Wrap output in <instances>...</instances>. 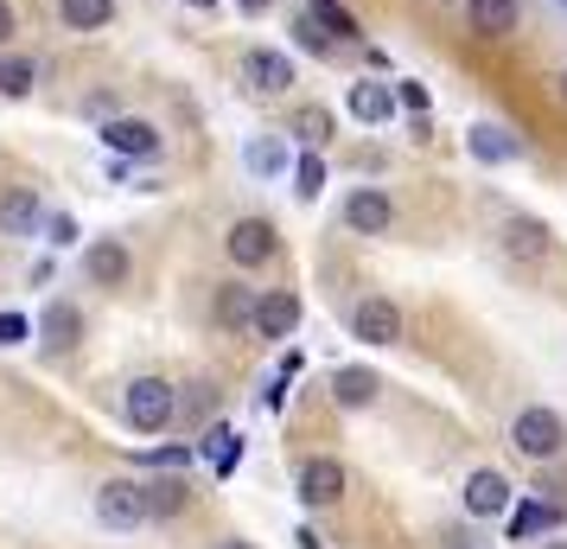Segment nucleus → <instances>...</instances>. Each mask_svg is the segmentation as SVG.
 I'll list each match as a JSON object with an SVG mask.
<instances>
[{
	"label": "nucleus",
	"instance_id": "1",
	"mask_svg": "<svg viewBox=\"0 0 567 549\" xmlns=\"http://www.w3.org/2000/svg\"><path fill=\"white\" fill-rule=\"evenodd\" d=\"M511 441H516V454H523V460H555V454L567 447V421L555 416L548 403H529V409H516Z\"/></svg>",
	"mask_w": 567,
	"mask_h": 549
},
{
	"label": "nucleus",
	"instance_id": "2",
	"mask_svg": "<svg viewBox=\"0 0 567 549\" xmlns=\"http://www.w3.org/2000/svg\"><path fill=\"white\" fill-rule=\"evenodd\" d=\"M122 416H128V428H141V435H159L166 421L179 416V396H173V384H166V377H134Z\"/></svg>",
	"mask_w": 567,
	"mask_h": 549
},
{
	"label": "nucleus",
	"instance_id": "3",
	"mask_svg": "<svg viewBox=\"0 0 567 549\" xmlns=\"http://www.w3.org/2000/svg\"><path fill=\"white\" fill-rule=\"evenodd\" d=\"M497 243H504V256L523 262V268H542V262L555 256V231H548L542 217H529V211H511L504 231H497Z\"/></svg>",
	"mask_w": 567,
	"mask_h": 549
},
{
	"label": "nucleus",
	"instance_id": "4",
	"mask_svg": "<svg viewBox=\"0 0 567 549\" xmlns=\"http://www.w3.org/2000/svg\"><path fill=\"white\" fill-rule=\"evenodd\" d=\"M243 90L249 96H287L293 90V58L275 52V45H249V58H243Z\"/></svg>",
	"mask_w": 567,
	"mask_h": 549
},
{
	"label": "nucleus",
	"instance_id": "5",
	"mask_svg": "<svg viewBox=\"0 0 567 549\" xmlns=\"http://www.w3.org/2000/svg\"><path fill=\"white\" fill-rule=\"evenodd\" d=\"M96 141H103L109 154H122V160H159V129L154 122H141V115H115V122H103L96 129Z\"/></svg>",
	"mask_w": 567,
	"mask_h": 549
},
{
	"label": "nucleus",
	"instance_id": "6",
	"mask_svg": "<svg viewBox=\"0 0 567 549\" xmlns=\"http://www.w3.org/2000/svg\"><path fill=\"white\" fill-rule=\"evenodd\" d=\"M351 339L363 345H402V307L383 301V294H363L351 307Z\"/></svg>",
	"mask_w": 567,
	"mask_h": 549
},
{
	"label": "nucleus",
	"instance_id": "7",
	"mask_svg": "<svg viewBox=\"0 0 567 549\" xmlns=\"http://www.w3.org/2000/svg\"><path fill=\"white\" fill-rule=\"evenodd\" d=\"M224 250H230L236 268H261V262H275L281 236H275V224H268V217H236L230 236H224Z\"/></svg>",
	"mask_w": 567,
	"mask_h": 549
},
{
	"label": "nucleus",
	"instance_id": "8",
	"mask_svg": "<svg viewBox=\"0 0 567 549\" xmlns=\"http://www.w3.org/2000/svg\"><path fill=\"white\" fill-rule=\"evenodd\" d=\"M96 518L109 530H134V523H147V486H134V479H109L96 486Z\"/></svg>",
	"mask_w": 567,
	"mask_h": 549
},
{
	"label": "nucleus",
	"instance_id": "9",
	"mask_svg": "<svg viewBox=\"0 0 567 549\" xmlns=\"http://www.w3.org/2000/svg\"><path fill=\"white\" fill-rule=\"evenodd\" d=\"M395 224V199H389L383 185H358L351 199H344V231L358 236H383Z\"/></svg>",
	"mask_w": 567,
	"mask_h": 549
},
{
	"label": "nucleus",
	"instance_id": "10",
	"mask_svg": "<svg viewBox=\"0 0 567 549\" xmlns=\"http://www.w3.org/2000/svg\"><path fill=\"white\" fill-rule=\"evenodd\" d=\"M32 333H39V345L45 352H78V339H83V307L78 301H45V314L32 319Z\"/></svg>",
	"mask_w": 567,
	"mask_h": 549
},
{
	"label": "nucleus",
	"instance_id": "11",
	"mask_svg": "<svg viewBox=\"0 0 567 549\" xmlns=\"http://www.w3.org/2000/svg\"><path fill=\"white\" fill-rule=\"evenodd\" d=\"M516 27H523V0H465V32H472V39L497 45V39H511Z\"/></svg>",
	"mask_w": 567,
	"mask_h": 549
},
{
	"label": "nucleus",
	"instance_id": "12",
	"mask_svg": "<svg viewBox=\"0 0 567 549\" xmlns=\"http://www.w3.org/2000/svg\"><path fill=\"white\" fill-rule=\"evenodd\" d=\"M344 109L358 115L363 129H383L389 115H395V83H383V78H351V90H344Z\"/></svg>",
	"mask_w": 567,
	"mask_h": 549
},
{
	"label": "nucleus",
	"instance_id": "13",
	"mask_svg": "<svg viewBox=\"0 0 567 549\" xmlns=\"http://www.w3.org/2000/svg\"><path fill=\"white\" fill-rule=\"evenodd\" d=\"M511 498H516V486L497 467H478L472 479H465V511H472V518H504Z\"/></svg>",
	"mask_w": 567,
	"mask_h": 549
},
{
	"label": "nucleus",
	"instance_id": "14",
	"mask_svg": "<svg viewBox=\"0 0 567 549\" xmlns=\"http://www.w3.org/2000/svg\"><path fill=\"white\" fill-rule=\"evenodd\" d=\"M83 275H90L96 288H122V282L134 275V256L115 243V236H96V243L83 250Z\"/></svg>",
	"mask_w": 567,
	"mask_h": 549
},
{
	"label": "nucleus",
	"instance_id": "15",
	"mask_svg": "<svg viewBox=\"0 0 567 549\" xmlns=\"http://www.w3.org/2000/svg\"><path fill=\"white\" fill-rule=\"evenodd\" d=\"M293 326H300V294H293V288L256 294V333H261V339H287Z\"/></svg>",
	"mask_w": 567,
	"mask_h": 549
},
{
	"label": "nucleus",
	"instance_id": "16",
	"mask_svg": "<svg viewBox=\"0 0 567 549\" xmlns=\"http://www.w3.org/2000/svg\"><path fill=\"white\" fill-rule=\"evenodd\" d=\"M465 148H472V160H485V166L523 160V141H516L511 129H497V122H472V129H465Z\"/></svg>",
	"mask_w": 567,
	"mask_h": 549
},
{
	"label": "nucleus",
	"instance_id": "17",
	"mask_svg": "<svg viewBox=\"0 0 567 549\" xmlns=\"http://www.w3.org/2000/svg\"><path fill=\"white\" fill-rule=\"evenodd\" d=\"M39 231H45V199L27 192V185L7 192L0 199V236H39Z\"/></svg>",
	"mask_w": 567,
	"mask_h": 549
},
{
	"label": "nucleus",
	"instance_id": "18",
	"mask_svg": "<svg viewBox=\"0 0 567 549\" xmlns=\"http://www.w3.org/2000/svg\"><path fill=\"white\" fill-rule=\"evenodd\" d=\"M338 492H344V467H338V460L319 454V460L300 467V498H307V505H338Z\"/></svg>",
	"mask_w": 567,
	"mask_h": 549
},
{
	"label": "nucleus",
	"instance_id": "19",
	"mask_svg": "<svg viewBox=\"0 0 567 549\" xmlns=\"http://www.w3.org/2000/svg\"><path fill=\"white\" fill-rule=\"evenodd\" d=\"M377 390H383V377H377V370H363V365H344L332 377V403H338V409H370Z\"/></svg>",
	"mask_w": 567,
	"mask_h": 549
},
{
	"label": "nucleus",
	"instance_id": "20",
	"mask_svg": "<svg viewBox=\"0 0 567 549\" xmlns=\"http://www.w3.org/2000/svg\"><path fill=\"white\" fill-rule=\"evenodd\" d=\"M58 27L64 32H109L115 27V0H58Z\"/></svg>",
	"mask_w": 567,
	"mask_h": 549
},
{
	"label": "nucleus",
	"instance_id": "21",
	"mask_svg": "<svg viewBox=\"0 0 567 549\" xmlns=\"http://www.w3.org/2000/svg\"><path fill=\"white\" fill-rule=\"evenodd\" d=\"M32 83H39V64H32L27 52H0V96H7V103H27Z\"/></svg>",
	"mask_w": 567,
	"mask_h": 549
},
{
	"label": "nucleus",
	"instance_id": "22",
	"mask_svg": "<svg viewBox=\"0 0 567 549\" xmlns=\"http://www.w3.org/2000/svg\"><path fill=\"white\" fill-rule=\"evenodd\" d=\"M217 326L224 333H243V326H256V294L230 282V288H217Z\"/></svg>",
	"mask_w": 567,
	"mask_h": 549
},
{
	"label": "nucleus",
	"instance_id": "23",
	"mask_svg": "<svg viewBox=\"0 0 567 549\" xmlns=\"http://www.w3.org/2000/svg\"><path fill=\"white\" fill-rule=\"evenodd\" d=\"M243 166H249L256 180H281L287 173V148L275 141V134H256V141L243 148Z\"/></svg>",
	"mask_w": 567,
	"mask_h": 549
},
{
	"label": "nucleus",
	"instance_id": "24",
	"mask_svg": "<svg viewBox=\"0 0 567 549\" xmlns=\"http://www.w3.org/2000/svg\"><path fill=\"white\" fill-rule=\"evenodd\" d=\"M185 498H192V486L173 479V472H159V479H147V518H179Z\"/></svg>",
	"mask_w": 567,
	"mask_h": 549
},
{
	"label": "nucleus",
	"instance_id": "25",
	"mask_svg": "<svg viewBox=\"0 0 567 549\" xmlns=\"http://www.w3.org/2000/svg\"><path fill=\"white\" fill-rule=\"evenodd\" d=\"M293 141H300V148H326V141H332V109L326 103H300V115H293Z\"/></svg>",
	"mask_w": 567,
	"mask_h": 549
},
{
	"label": "nucleus",
	"instance_id": "26",
	"mask_svg": "<svg viewBox=\"0 0 567 549\" xmlns=\"http://www.w3.org/2000/svg\"><path fill=\"white\" fill-rule=\"evenodd\" d=\"M210 454V467H217V479H230L236 472V460H243V435H236V428H224V421H217V428H210L205 441H198Z\"/></svg>",
	"mask_w": 567,
	"mask_h": 549
},
{
	"label": "nucleus",
	"instance_id": "27",
	"mask_svg": "<svg viewBox=\"0 0 567 549\" xmlns=\"http://www.w3.org/2000/svg\"><path fill=\"white\" fill-rule=\"evenodd\" d=\"M287 32L300 39V52H307V58H332L338 52V39L319 27V13H293V27H287Z\"/></svg>",
	"mask_w": 567,
	"mask_h": 549
},
{
	"label": "nucleus",
	"instance_id": "28",
	"mask_svg": "<svg viewBox=\"0 0 567 549\" xmlns=\"http://www.w3.org/2000/svg\"><path fill=\"white\" fill-rule=\"evenodd\" d=\"M312 13H319V27L332 32L338 45H344V39H358V13H351V7H344V0H312Z\"/></svg>",
	"mask_w": 567,
	"mask_h": 549
},
{
	"label": "nucleus",
	"instance_id": "29",
	"mask_svg": "<svg viewBox=\"0 0 567 549\" xmlns=\"http://www.w3.org/2000/svg\"><path fill=\"white\" fill-rule=\"evenodd\" d=\"M293 192H300V199H319V192H326V160H319V148H307V154L293 160Z\"/></svg>",
	"mask_w": 567,
	"mask_h": 549
},
{
	"label": "nucleus",
	"instance_id": "30",
	"mask_svg": "<svg viewBox=\"0 0 567 549\" xmlns=\"http://www.w3.org/2000/svg\"><path fill=\"white\" fill-rule=\"evenodd\" d=\"M548 523H561V505H516L511 537H536V530H548Z\"/></svg>",
	"mask_w": 567,
	"mask_h": 549
},
{
	"label": "nucleus",
	"instance_id": "31",
	"mask_svg": "<svg viewBox=\"0 0 567 549\" xmlns=\"http://www.w3.org/2000/svg\"><path fill=\"white\" fill-rule=\"evenodd\" d=\"M45 243H52V250H71V243H78V217H71V211H45Z\"/></svg>",
	"mask_w": 567,
	"mask_h": 549
},
{
	"label": "nucleus",
	"instance_id": "32",
	"mask_svg": "<svg viewBox=\"0 0 567 549\" xmlns=\"http://www.w3.org/2000/svg\"><path fill=\"white\" fill-rule=\"evenodd\" d=\"M83 115H90L96 129H103V122H115V115H122V103H115V90H90V96H83Z\"/></svg>",
	"mask_w": 567,
	"mask_h": 549
},
{
	"label": "nucleus",
	"instance_id": "33",
	"mask_svg": "<svg viewBox=\"0 0 567 549\" xmlns=\"http://www.w3.org/2000/svg\"><path fill=\"white\" fill-rule=\"evenodd\" d=\"M32 339V319L27 314H0V345H27Z\"/></svg>",
	"mask_w": 567,
	"mask_h": 549
},
{
	"label": "nucleus",
	"instance_id": "34",
	"mask_svg": "<svg viewBox=\"0 0 567 549\" xmlns=\"http://www.w3.org/2000/svg\"><path fill=\"white\" fill-rule=\"evenodd\" d=\"M395 103L409 109V115H427V90H421L414 78H402V83H395Z\"/></svg>",
	"mask_w": 567,
	"mask_h": 549
},
{
	"label": "nucleus",
	"instance_id": "35",
	"mask_svg": "<svg viewBox=\"0 0 567 549\" xmlns=\"http://www.w3.org/2000/svg\"><path fill=\"white\" fill-rule=\"evenodd\" d=\"M13 32H20V13H13V0H0V52L13 45Z\"/></svg>",
	"mask_w": 567,
	"mask_h": 549
},
{
	"label": "nucleus",
	"instance_id": "36",
	"mask_svg": "<svg viewBox=\"0 0 567 549\" xmlns=\"http://www.w3.org/2000/svg\"><path fill=\"white\" fill-rule=\"evenodd\" d=\"M268 7H275V0H236V13H243V20H261Z\"/></svg>",
	"mask_w": 567,
	"mask_h": 549
},
{
	"label": "nucleus",
	"instance_id": "37",
	"mask_svg": "<svg viewBox=\"0 0 567 549\" xmlns=\"http://www.w3.org/2000/svg\"><path fill=\"white\" fill-rule=\"evenodd\" d=\"M555 96H561V103H567V64H561V71H555Z\"/></svg>",
	"mask_w": 567,
	"mask_h": 549
},
{
	"label": "nucleus",
	"instance_id": "38",
	"mask_svg": "<svg viewBox=\"0 0 567 549\" xmlns=\"http://www.w3.org/2000/svg\"><path fill=\"white\" fill-rule=\"evenodd\" d=\"M179 7H192V13H210V7H217V0H179Z\"/></svg>",
	"mask_w": 567,
	"mask_h": 549
},
{
	"label": "nucleus",
	"instance_id": "39",
	"mask_svg": "<svg viewBox=\"0 0 567 549\" xmlns=\"http://www.w3.org/2000/svg\"><path fill=\"white\" fill-rule=\"evenodd\" d=\"M217 549H249V543H236V537H230V543H217Z\"/></svg>",
	"mask_w": 567,
	"mask_h": 549
},
{
	"label": "nucleus",
	"instance_id": "40",
	"mask_svg": "<svg viewBox=\"0 0 567 549\" xmlns=\"http://www.w3.org/2000/svg\"><path fill=\"white\" fill-rule=\"evenodd\" d=\"M548 7H561V13H567V0H548Z\"/></svg>",
	"mask_w": 567,
	"mask_h": 549
},
{
	"label": "nucleus",
	"instance_id": "41",
	"mask_svg": "<svg viewBox=\"0 0 567 549\" xmlns=\"http://www.w3.org/2000/svg\"><path fill=\"white\" fill-rule=\"evenodd\" d=\"M548 549H567V543H548Z\"/></svg>",
	"mask_w": 567,
	"mask_h": 549
},
{
	"label": "nucleus",
	"instance_id": "42",
	"mask_svg": "<svg viewBox=\"0 0 567 549\" xmlns=\"http://www.w3.org/2000/svg\"><path fill=\"white\" fill-rule=\"evenodd\" d=\"M440 7H453V0H440Z\"/></svg>",
	"mask_w": 567,
	"mask_h": 549
}]
</instances>
